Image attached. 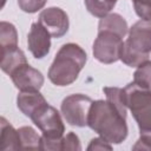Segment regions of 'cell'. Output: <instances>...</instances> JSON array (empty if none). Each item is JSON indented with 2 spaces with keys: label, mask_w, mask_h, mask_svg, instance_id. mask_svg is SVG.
<instances>
[{
  "label": "cell",
  "mask_w": 151,
  "mask_h": 151,
  "mask_svg": "<svg viewBox=\"0 0 151 151\" xmlns=\"http://www.w3.org/2000/svg\"><path fill=\"white\" fill-rule=\"evenodd\" d=\"M87 126L111 144H120L129 132L126 117L106 99L92 101Z\"/></svg>",
  "instance_id": "cell-1"
},
{
  "label": "cell",
  "mask_w": 151,
  "mask_h": 151,
  "mask_svg": "<svg viewBox=\"0 0 151 151\" xmlns=\"http://www.w3.org/2000/svg\"><path fill=\"white\" fill-rule=\"evenodd\" d=\"M87 60L86 52L77 44L68 42L60 47L48 70V79L57 86L74 83Z\"/></svg>",
  "instance_id": "cell-2"
},
{
  "label": "cell",
  "mask_w": 151,
  "mask_h": 151,
  "mask_svg": "<svg viewBox=\"0 0 151 151\" xmlns=\"http://www.w3.org/2000/svg\"><path fill=\"white\" fill-rule=\"evenodd\" d=\"M151 53V21L140 19L129 29V37L124 41L120 59L130 67H137L149 60Z\"/></svg>",
  "instance_id": "cell-3"
},
{
  "label": "cell",
  "mask_w": 151,
  "mask_h": 151,
  "mask_svg": "<svg viewBox=\"0 0 151 151\" xmlns=\"http://www.w3.org/2000/svg\"><path fill=\"white\" fill-rule=\"evenodd\" d=\"M124 91L126 106L137 122L139 132H151V88L142 87L132 81Z\"/></svg>",
  "instance_id": "cell-4"
},
{
  "label": "cell",
  "mask_w": 151,
  "mask_h": 151,
  "mask_svg": "<svg viewBox=\"0 0 151 151\" xmlns=\"http://www.w3.org/2000/svg\"><path fill=\"white\" fill-rule=\"evenodd\" d=\"M92 99L81 93L70 94L61 103V113L71 126L84 127L87 125Z\"/></svg>",
  "instance_id": "cell-5"
},
{
  "label": "cell",
  "mask_w": 151,
  "mask_h": 151,
  "mask_svg": "<svg viewBox=\"0 0 151 151\" xmlns=\"http://www.w3.org/2000/svg\"><path fill=\"white\" fill-rule=\"evenodd\" d=\"M123 38L113 32L98 31L93 42V57L103 64H112L120 59L123 50Z\"/></svg>",
  "instance_id": "cell-6"
},
{
  "label": "cell",
  "mask_w": 151,
  "mask_h": 151,
  "mask_svg": "<svg viewBox=\"0 0 151 151\" xmlns=\"http://www.w3.org/2000/svg\"><path fill=\"white\" fill-rule=\"evenodd\" d=\"M32 122L35 126L42 132V136L46 138L58 139L64 136L65 125L63 123L60 113L51 106L48 103L41 106L32 117Z\"/></svg>",
  "instance_id": "cell-7"
},
{
  "label": "cell",
  "mask_w": 151,
  "mask_h": 151,
  "mask_svg": "<svg viewBox=\"0 0 151 151\" xmlns=\"http://www.w3.org/2000/svg\"><path fill=\"white\" fill-rule=\"evenodd\" d=\"M38 21L50 32L53 38H61L68 31V17L60 7H48L39 14Z\"/></svg>",
  "instance_id": "cell-8"
},
{
  "label": "cell",
  "mask_w": 151,
  "mask_h": 151,
  "mask_svg": "<svg viewBox=\"0 0 151 151\" xmlns=\"http://www.w3.org/2000/svg\"><path fill=\"white\" fill-rule=\"evenodd\" d=\"M14 86L21 91H39L44 85V76L28 63L22 64L9 74Z\"/></svg>",
  "instance_id": "cell-9"
},
{
  "label": "cell",
  "mask_w": 151,
  "mask_h": 151,
  "mask_svg": "<svg viewBox=\"0 0 151 151\" xmlns=\"http://www.w3.org/2000/svg\"><path fill=\"white\" fill-rule=\"evenodd\" d=\"M27 45L32 55L37 59L46 57L51 48V34L39 22H33L27 34Z\"/></svg>",
  "instance_id": "cell-10"
},
{
  "label": "cell",
  "mask_w": 151,
  "mask_h": 151,
  "mask_svg": "<svg viewBox=\"0 0 151 151\" xmlns=\"http://www.w3.org/2000/svg\"><path fill=\"white\" fill-rule=\"evenodd\" d=\"M45 104H47V101L39 91H20L17 97L18 109L28 118H31Z\"/></svg>",
  "instance_id": "cell-11"
},
{
  "label": "cell",
  "mask_w": 151,
  "mask_h": 151,
  "mask_svg": "<svg viewBox=\"0 0 151 151\" xmlns=\"http://www.w3.org/2000/svg\"><path fill=\"white\" fill-rule=\"evenodd\" d=\"M0 150H21L20 134L5 117L0 119Z\"/></svg>",
  "instance_id": "cell-12"
},
{
  "label": "cell",
  "mask_w": 151,
  "mask_h": 151,
  "mask_svg": "<svg viewBox=\"0 0 151 151\" xmlns=\"http://www.w3.org/2000/svg\"><path fill=\"white\" fill-rule=\"evenodd\" d=\"M98 31H109L113 32L122 38L129 33V26L126 20L118 13H109L100 19L98 25Z\"/></svg>",
  "instance_id": "cell-13"
},
{
  "label": "cell",
  "mask_w": 151,
  "mask_h": 151,
  "mask_svg": "<svg viewBox=\"0 0 151 151\" xmlns=\"http://www.w3.org/2000/svg\"><path fill=\"white\" fill-rule=\"evenodd\" d=\"M26 63L27 59L25 57V53L19 47L1 52V70L8 76L19 66Z\"/></svg>",
  "instance_id": "cell-14"
},
{
  "label": "cell",
  "mask_w": 151,
  "mask_h": 151,
  "mask_svg": "<svg viewBox=\"0 0 151 151\" xmlns=\"http://www.w3.org/2000/svg\"><path fill=\"white\" fill-rule=\"evenodd\" d=\"M0 47L1 52L18 47V32L11 22H0Z\"/></svg>",
  "instance_id": "cell-15"
},
{
  "label": "cell",
  "mask_w": 151,
  "mask_h": 151,
  "mask_svg": "<svg viewBox=\"0 0 151 151\" xmlns=\"http://www.w3.org/2000/svg\"><path fill=\"white\" fill-rule=\"evenodd\" d=\"M20 134L21 150H40L41 136L31 126H21L18 129Z\"/></svg>",
  "instance_id": "cell-16"
},
{
  "label": "cell",
  "mask_w": 151,
  "mask_h": 151,
  "mask_svg": "<svg viewBox=\"0 0 151 151\" xmlns=\"http://www.w3.org/2000/svg\"><path fill=\"white\" fill-rule=\"evenodd\" d=\"M103 92L106 96V100L111 103L123 116L126 117V103H125V91L120 87H104Z\"/></svg>",
  "instance_id": "cell-17"
},
{
  "label": "cell",
  "mask_w": 151,
  "mask_h": 151,
  "mask_svg": "<svg viewBox=\"0 0 151 151\" xmlns=\"http://www.w3.org/2000/svg\"><path fill=\"white\" fill-rule=\"evenodd\" d=\"M85 6L93 17L101 19L107 15L116 5L109 0H85Z\"/></svg>",
  "instance_id": "cell-18"
},
{
  "label": "cell",
  "mask_w": 151,
  "mask_h": 151,
  "mask_svg": "<svg viewBox=\"0 0 151 151\" xmlns=\"http://www.w3.org/2000/svg\"><path fill=\"white\" fill-rule=\"evenodd\" d=\"M133 83L146 88H151V60H146L137 66L133 73Z\"/></svg>",
  "instance_id": "cell-19"
},
{
  "label": "cell",
  "mask_w": 151,
  "mask_h": 151,
  "mask_svg": "<svg viewBox=\"0 0 151 151\" xmlns=\"http://www.w3.org/2000/svg\"><path fill=\"white\" fill-rule=\"evenodd\" d=\"M136 14L144 20L151 21V0H132Z\"/></svg>",
  "instance_id": "cell-20"
},
{
  "label": "cell",
  "mask_w": 151,
  "mask_h": 151,
  "mask_svg": "<svg viewBox=\"0 0 151 151\" xmlns=\"http://www.w3.org/2000/svg\"><path fill=\"white\" fill-rule=\"evenodd\" d=\"M47 0H18V5L25 13H35L46 5Z\"/></svg>",
  "instance_id": "cell-21"
},
{
  "label": "cell",
  "mask_w": 151,
  "mask_h": 151,
  "mask_svg": "<svg viewBox=\"0 0 151 151\" xmlns=\"http://www.w3.org/2000/svg\"><path fill=\"white\" fill-rule=\"evenodd\" d=\"M61 150H81L79 137L74 132H68L61 138Z\"/></svg>",
  "instance_id": "cell-22"
},
{
  "label": "cell",
  "mask_w": 151,
  "mask_h": 151,
  "mask_svg": "<svg viewBox=\"0 0 151 151\" xmlns=\"http://www.w3.org/2000/svg\"><path fill=\"white\" fill-rule=\"evenodd\" d=\"M133 150H151V132L140 133V137L132 146Z\"/></svg>",
  "instance_id": "cell-23"
},
{
  "label": "cell",
  "mask_w": 151,
  "mask_h": 151,
  "mask_svg": "<svg viewBox=\"0 0 151 151\" xmlns=\"http://www.w3.org/2000/svg\"><path fill=\"white\" fill-rule=\"evenodd\" d=\"M87 150L88 151H91V150H112V145L104 138L98 137V138H93L91 140V143L87 146Z\"/></svg>",
  "instance_id": "cell-24"
},
{
  "label": "cell",
  "mask_w": 151,
  "mask_h": 151,
  "mask_svg": "<svg viewBox=\"0 0 151 151\" xmlns=\"http://www.w3.org/2000/svg\"><path fill=\"white\" fill-rule=\"evenodd\" d=\"M5 2H6V0H2V4H1V7H4V5H5Z\"/></svg>",
  "instance_id": "cell-25"
}]
</instances>
